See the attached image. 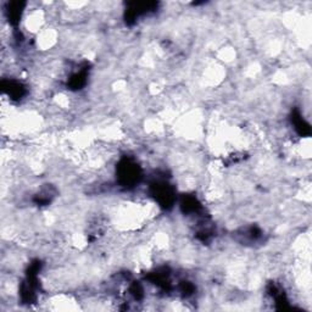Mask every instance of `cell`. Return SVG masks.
Returning a JSON list of instances; mask_svg holds the SVG:
<instances>
[{
    "label": "cell",
    "instance_id": "obj_1",
    "mask_svg": "<svg viewBox=\"0 0 312 312\" xmlns=\"http://www.w3.org/2000/svg\"><path fill=\"white\" fill-rule=\"evenodd\" d=\"M117 181L122 187L132 188L139 183L142 178V170L139 165L132 159L125 158L120 161L117 166Z\"/></svg>",
    "mask_w": 312,
    "mask_h": 312
},
{
    "label": "cell",
    "instance_id": "obj_2",
    "mask_svg": "<svg viewBox=\"0 0 312 312\" xmlns=\"http://www.w3.org/2000/svg\"><path fill=\"white\" fill-rule=\"evenodd\" d=\"M151 194L155 200L164 209H171L176 201V194L173 188L165 181H159L151 184Z\"/></svg>",
    "mask_w": 312,
    "mask_h": 312
},
{
    "label": "cell",
    "instance_id": "obj_3",
    "mask_svg": "<svg viewBox=\"0 0 312 312\" xmlns=\"http://www.w3.org/2000/svg\"><path fill=\"white\" fill-rule=\"evenodd\" d=\"M158 4L156 3H131L128 4V8L126 10V22L127 23H133L135 22L137 18H139L140 16L147 15V14L151 13L156 9Z\"/></svg>",
    "mask_w": 312,
    "mask_h": 312
},
{
    "label": "cell",
    "instance_id": "obj_4",
    "mask_svg": "<svg viewBox=\"0 0 312 312\" xmlns=\"http://www.w3.org/2000/svg\"><path fill=\"white\" fill-rule=\"evenodd\" d=\"M4 89L9 93L13 99H21L25 95L26 90L23 88V85L21 84L17 81H8L4 82Z\"/></svg>",
    "mask_w": 312,
    "mask_h": 312
},
{
    "label": "cell",
    "instance_id": "obj_5",
    "mask_svg": "<svg viewBox=\"0 0 312 312\" xmlns=\"http://www.w3.org/2000/svg\"><path fill=\"white\" fill-rule=\"evenodd\" d=\"M292 121H293V125H294V128L296 130V132L299 133L300 135H302V137H307V135H310V133H311L310 125L301 117V115H300L297 111L293 114Z\"/></svg>",
    "mask_w": 312,
    "mask_h": 312
},
{
    "label": "cell",
    "instance_id": "obj_6",
    "mask_svg": "<svg viewBox=\"0 0 312 312\" xmlns=\"http://www.w3.org/2000/svg\"><path fill=\"white\" fill-rule=\"evenodd\" d=\"M87 81V70H80L73 73L68 80V87L71 89H81Z\"/></svg>",
    "mask_w": 312,
    "mask_h": 312
},
{
    "label": "cell",
    "instance_id": "obj_7",
    "mask_svg": "<svg viewBox=\"0 0 312 312\" xmlns=\"http://www.w3.org/2000/svg\"><path fill=\"white\" fill-rule=\"evenodd\" d=\"M23 6H25V3H11L10 8H9V18H10V22L13 25H17L18 21H20L21 14L23 11Z\"/></svg>",
    "mask_w": 312,
    "mask_h": 312
}]
</instances>
